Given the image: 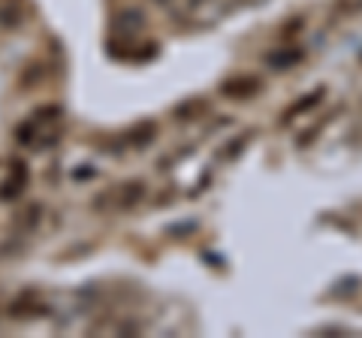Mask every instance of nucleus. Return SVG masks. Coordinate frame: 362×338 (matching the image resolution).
Segmentation results:
<instances>
[{
    "instance_id": "1",
    "label": "nucleus",
    "mask_w": 362,
    "mask_h": 338,
    "mask_svg": "<svg viewBox=\"0 0 362 338\" xmlns=\"http://www.w3.org/2000/svg\"><path fill=\"white\" fill-rule=\"evenodd\" d=\"M254 91H259V82L254 76H239V78H230V82L223 85L226 97H251Z\"/></svg>"
},
{
    "instance_id": "2",
    "label": "nucleus",
    "mask_w": 362,
    "mask_h": 338,
    "mask_svg": "<svg viewBox=\"0 0 362 338\" xmlns=\"http://www.w3.org/2000/svg\"><path fill=\"white\" fill-rule=\"evenodd\" d=\"M13 166H16V178H13V175H9V182H6L4 187H0V199L18 197V194H21V187H25V185H28V166H25V163H21V161H16Z\"/></svg>"
}]
</instances>
